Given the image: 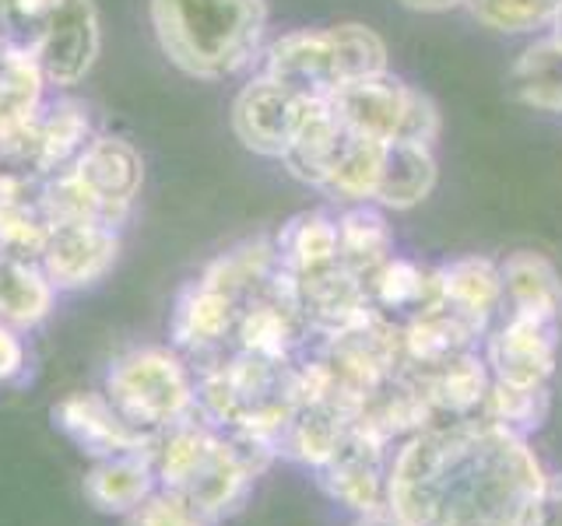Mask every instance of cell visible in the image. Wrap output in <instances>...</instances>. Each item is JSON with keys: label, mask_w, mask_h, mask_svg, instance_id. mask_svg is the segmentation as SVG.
<instances>
[{"label": "cell", "mask_w": 562, "mask_h": 526, "mask_svg": "<svg viewBox=\"0 0 562 526\" xmlns=\"http://www.w3.org/2000/svg\"><path fill=\"white\" fill-rule=\"evenodd\" d=\"M25 373H29V351L22 333L0 323V386L22 382Z\"/></svg>", "instance_id": "obj_38"}, {"label": "cell", "mask_w": 562, "mask_h": 526, "mask_svg": "<svg viewBox=\"0 0 562 526\" xmlns=\"http://www.w3.org/2000/svg\"><path fill=\"white\" fill-rule=\"evenodd\" d=\"M439 137V110L429 95H422L412 88L408 105H404V119H401V130L394 140H404V145H432Z\"/></svg>", "instance_id": "obj_37"}, {"label": "cell", "mask_w": 562, "mask_h": 526, "mask_svg": "<svg viewBox=\"0 0 562 526\" xmlns=\"http://www.w3.org/2000/svg\"><path fill=\"white\" fill-rule=\"evenodd\" d=\"M274 250H278V263L289 274L327 267V263L338 260V221L327 218L324 210L295 215L274 236Z\"/></svg>", "instance_id": "obj_30"}, {"label": "cell", "mask_w": 562, "mask_h": 526, "mask_svg": "<svg viewBox=\"0 0 562 526\" xmlns=\"http://www.w3.org/2000/svg\"><path fill=\"white\" fill-rule=\"evenodd\" d=\"M85 499L102 516H134L158 491V473L151 449L116 453L92 460L85 473Z\"/></svg>", "instance_id": "obj_17"}, {"label": "cell", "mask_w": 562, "mask_h": 526, "mask_svg": "<svg viewBox=\"0 0 562 526\" xmlns=\"http://www.w3.org/2000/svg\"><path fill=\"white\" fill-rule=\"evenodd\" d=\"M99 46L102 32L92 0H60L32 49V57L40 64L46 84L70 88L92 70Z\"/></svg>", "instance_id": "obj_9"}, {"label": "cell", "mask_w": 562, "mask_h": 526, "mask_svg": "<svg viewBox=\"0 0 562 526\" xmlns=\"http://www.w3.org/2000/svg\"><path fill=\"white\" fill-rule=\"evenodd\" d=\"M263 78L285 84L289 92L306 99H327L330 92H338L345 78L330 28H303L281 35L263 57Z\"/></svg>", "instance_id": "obj_11"}, {"label": "cell", "mask_w": 562, "mask_h": 526, "mask_svg": "<svg viewBox=\"0 0 562 526\" xmlns=\"http://www.w3.org/2000/svg\"><path fill=\"white\" fill-rule=\"evenodd\" d=\"M485 333H488L485 320L439 298L436 306L401 320L404 362L418 368L443 365L457 355H464V351H479V341H485Z\"/></svg>", "instance_id": "obj_14"}, {"label": "cell", "mask_w": 562, "mask_h": 526, "mask_svg": "<svg viewBox=\"0 0 562 526\" xmlns=\"http://www.w3.org/2000/svg\"><path fill=\"white\" fill-rule=\"evenodd\" d=\"M408 95H412V88L383 70V75L356 78L341 84L338 92L327 95V105L351 137L394 140L401 130Z\"/></svg>", "instance_id": "obj_15"}, {"label": "cell", "mask_w": 562, "mask_h": 526, "mask_svg": "<svg viewBox=\"0 0 562 526\" xmlns=\"http://www.w3.org/2000/svg\"><path fill=\"white\" fill-rule=\"evenodd\" d=\"M250 491H254V478L236 464V456L228 453L225 432H222L218 446L211 449L207 460L183 481V488H176V495L204 519V526H211L239 513L243 502L250 499Z\"/></svg>", "instance_id": "obj_18"}, {"label": "cell", "mask_w": 562, "mask_h": 526, "mask_svg": "<svg viewBox=\"0 0 562 526\" xmlns=\"http://www.w3.org/2000/svg\"><path fill=\"white\" fill-rule=\"evenodd\" d=\"M552 39L555 43H562V8L555 11V18H552Z\"/></svg>", "instance_id": "obj_42"}, {"label": "cell", "mask_w": 562, "mask_h": 526, "mask_svg": "<svg viewBox=\"0 0 562 526\" xmlns=\"http://www.w3.org/2000/svg\"><path fill=\"white\" fill-rule=\"evenodd\" d=\"M70 172L78 175L81 186L105 207V215L120 225L127 218V210L145 180V162L134 145H127L123 137H105L95 134L88 140V148L78 155V162L70 165Z\"/></svg>", "instance_id": "obj_13"}, {"label": "cell", "mask_w": 562, "mask_h": 526, "mask_svg": "<svg viewBox=\"0 0 562 526\" xmlns=\"http://www.w3.org/2000/svg\"><path fill=\"white\" fill-rule=\"evenodd\" d=\"M292 288H295V302L303 309L313 338H330V333L351 327L373 309L369 285L348 267H341L338 260L306 274H292Z\"/></svg>", "instance_id": "obj_12"}, {"label": "cell", "mask_w": 562, "mask_h": 526, "mask_svg": "<svg viewBox=\"0 0 562 526\" xmlns=\"http://www.w3.org/2000/svg\"><path fill=\"white\" fill-rule=\"evenodd\" d=\"M102 393L134 428L158 435L176 421L190 418L198 379L176 347H131L105 368Z\"/></svg>", "instance_id": "obj_3"}, {"label": "cell", "mask_w": 562, "mask_h": 526, "mask_svg": "<svg viewBox=\"0 0 562 526\" xmlns=\"http://www.w3.org/2000/svg\"><path fill=\"white\" fill-rule=\"evenodd\" d=\"M131 519L134 526H204V519L193 513L176 491H166V488H158Z\"/></svg>", "instance_id": "obj_36"}, {"label": "cell", "mask_w": 562, "mask_h": 526, "mask_svg": "<svg viewBox=\"0 0 562 526\" xmlns=\"http://www.w3.org/2000/svg\"><path fill=\"white\" fill-rule=\"evenodd\" d=\"M436 186V158L426 145H404L386 140L380 158V180L373 201L394 210H408L422 204Z\"/></svg>", "instance_id": "obj_22"}, {"label": "cell", "mask_w": 562, "mask_h": 526, "mask_svg": "<svg viewBox=\"0 0 562 526\" xmlns=\"http://www.w3.org/2000/svg\"><path fill=\"white\" fill-rule=\"evenodd\" d=\"M531 526H562V473H549L544 478Z\"/></svg>", "instance_id": "obj_39"}, {"label": "cell", "mask_w": 562, "mask_h": 526, "mask_svg": "<svg viewBox=\"0 0 562 526\" xmlns=\"http://www.w3.org/2000/svg\"><path fill=\"white\" fill-rule=\"evenodd\" d=\"M544 478L527 435L485 414L439 418L394 446L386 516L397 526H531Z\"/></svg>", "instance_id": "obj_1"}, {"label": "cell", "mask_w": 562, "mask_h": 526, "mask_svg": "<svg viewBox=\"0 0 562 526\" xmlns=\"http://www.w3.org/2000/svg\"><path fill=\"white\" fill-rule=\"evenodd\" d=\"M482 414L509 432L531 438V432H538L552 414V390L549 386H506L492 379Z\"/></svg>", "instance_id": "obj_32"}, {"label": "cell", "mask_w": 562, "mask_h": 526, "mask_svg": "<svg viewBox=\"0 0 562 526\" xmlns=\"http://www.w3.org/2000/svg\"><path fill=\"white\" fill-rule=\"evenodd\" d=\"M369 298H373L380 312L394 316V320H408V316L429 309L443 298L439 267H422L415 260L391 256L369 277Z\"/></svg>", "instance_id": "obj_23"}, {"label": "cell", "mask_w": 562, "mask_h": 526, "mask_svg": "<svg viewBox=\"0 0 562 526\" xmlns=\"http://www.w3.org/2000/svg\"><path fill=\"white\" fill-rule=\"evenodd\" d=\"M356 526H397L391 516H386V508H383V513H369V516H359L356 519Z\"/></svg>", "instance_id": "obj_41"}, {"label": "cell", "mask_w": 562, "mask_h": 526, "mask_svg": "<svg viewBox=\"0 0 562 526\" xmlns=\"http://www.w3.org/2000/svg\"><path fill=\"white\" fill-rule=\"evenodd\" d=\"M49 418H53V428H57L67 443H75L85 456H92V460L116 456V453H140V449H151L155 443V435L134 428L102 390H75L60 397L49 408Z\"/></svg>", "instance_id": "obj_8"}, {"label": "cell", "mask_w": 562, "mask_h": 526, "mask_svg": "<svg viewBox=\"0 0 562 526\" xmlns=\"http://www.w3.org/2000/svg\"><path fill=\"white\" fill-rule=\"evenodd\" d=\"M439 285H443V302L464 309L479 320L492 323L506 302L503 291V267L488 256H461L439 267Z\"/></svg>", "instance_id": "obj_27"}, {"label": "cell", "mask_w": 562, "mask_h": 526, "mask_svg": "<svg viewBox=\"0 0 562 526\" xmlns=\"http://www.w3.org/2000/svg\"><path fill=\"white\" fill-rule=\"evenodd\" d=\"M351 428V418L334 403H299L289 425L278 435V449L285 460H295L310 470H321Z\"/></svg>", "instance_id": "obj_20"}, {"label": "cell", "mask_w": 562, "mask_h": 526, "mask_svg": "<svg viewBox=\"0 0 562 526\" xmlns=\"http://www.w3.org/2000/svg\"><path fill=\"white\" fill-rule=\"evenodd\" d=\"M239 320V306L225 291L211 288L207 281H190L176 295L169 316V344L180 351L187 362H215L225 351H233V333ZM190 365V368H198Z\"/></svg>", "instance_id": "obj_7"}, {"label": "cell", "mask_w": 562, "mask_h": 526, "mask_svg": "<svg viewBox=\"0 0 562 526\" xmlns=\"http://www.w3.org/2000/svg\"><path fill=\"white\" fill-rule=\"evenodd\" d=\"M422 379H426L436 418L482 414V403L492 390V373L485 365V355H479V351H464V355H457L443 365L422 368Z\"/></svg>", "instance_id": "obj_21"}, {"label": "cell", "mask_w": 562, "mask_h": 526, "mask_svg": "<svg viewBox=\"0 0 562 526\" xmlns=\"http://www.w3.org/2000/svg\"><path fill=\"white\" fill-rule=\"evenodd\" d=\"M348 140H351V134L341 127V119L330 113L327 99H316L281 162L289 165V172L295 175V180L324 190V183L330 180V172H334V165H338V158H341Z\"/></svg>", "instance_id": "obj_19"}, {"label": "cell", "mask_w": 562, "mask_h": 526, "mask_svg": "<svg viewBox=\"0 0 562 526\" xmlns=\"http://www.w3.org/2000/svg\"><path fill=\"white\" fill-rule=\"evenodd\" d=\"M57 288L40 260H0V323L25 333L35 330L57 302Z\"/></svg>", "instance_id": "obj_24"}, {"label": "cell", "mask_w": 562, "mask_h": 526, "mask_svg": "<svg viewBox=\"0 0 562 526\" xmlns=\"http://www.w3.org/2000/svg\"><path fill=\"white\" fill-rule=\"evenodd\" d=\"M391 446L383 443L380 435H373L369 428L356 425L345 435V443L338 446V453L330 460L313 470L321 488L327 495L351 508L356 516H369V513H383L386 508V473H391Z\"/></svg>", "instance_id": "obj_5"}, {"label": "cell", "mask_w": 562, "mask_h": 526, "mask_svg": "<svg viewBox=\"0 0 562 526\" xmlns=\"http://www.w3.org/2000/svg\"><path fill=\"white\" fill-rule=\"evenodd\" d=\"M4 53H8V46H4V39H0V60H4Z\"/></svg>", "instance_id": "obj_43"}, {"label": "cell", "mask_w": 562, "mask_h": 526, "mask_svg": "<svg viewBox=\"0 0 562 526\" xmlns=\"http://www.w3.org/2000/svg\"><path fill=\"white\" fill-rule=\"evenodd\" d=\"M482 25L496 32H531L552 25L562 0H464Z\"/></svg>", "instance_id": "obj_34"}, {"label": "cell", "mask_w": 562, "mask_h": 526, "mask_svg": "<svg viewBox=\"0 0 562 526\" xmlns=\"http://www.w3.org/2000/svg\"><path fill=\"white\" fill-rule=\"evenodd\" d=\"M151 28L166 57L190 78L222 81L254 64L268 4L263 0H151Z\"/></svg>", "instance_id": "obj_2"}, {"label": "cell", "mask_w": 562, "mask_h": 526, "mask_svg": "<svg viewBox=\"0 0 562 526\" xmlns=\"http://www.w3.org/2000/svg\"><path fill=\"white\" fill-rule=\"evenodd\" d=\"M278 271H281V263H278L274 239H254L222 253L218 260H211L201 281H207L211 288L225 291L236 306H243L246 298H254L260 288H268V281Z\"/></svg>", "instance_id": "obj_29"}, {"label": "cell", "mask_w": 562, "mask_h": 526, "mask_svg": "<svg viewBox=\"0 0 562 526\" xmlns=\"http://www.w3.org/2000/svg\"><path fill=\"white\" fill-rule=\"evenodd\" d=\"M509 92L541 113H562V43L541 39L520 53L509 70Z\"/></svg>", "instance_id": "obj_31"}, {"label": "cell", "mask_w": 562, "mask_h": 526, "mask_svg": "<svg viewBox=\"0 0 562 526\" xmlns=\"http://www.w3.org/2000/svg\"><path fill=\"white\" fill-rule=\"evenodd\" d=\"M313 102L316 99L295 95L285 84L260 75L236 95L233 130L243 140V148H250L263 158H285L306 113L313 110Z\"/></svg>", "instance_id": "obj_6"}, {"label": "cell", "mask_w": 562, "mask_h": 526, "mask_svg": "<svg viewBox=\"0 0 562 526\" xmlns=\"http://www.w3.org/2000/svg\"><path fill=\"white\" fill-rule=\"evenodd\" d=\"M394 256V232L376 207H351L338 218V263L369 285L386 260Z\"/></svg>", "instance_id": "obj_28"}, {"label": "cell", "mask_w": 562, "mask_h": 526, "mask_svg": "<svg viewBox=\"0 0 562 526\" xmlns=\"http://www.w3.org/2000/svg\"><path fill=\"white\" fill-rule=\"evenodd\" d=\"M60 0H0V39L8 49L32 53Z\"/></svg>", "instance_id": "obj_35"}, {"label": "cell", "mask_w": 562, "mask_h": 526, "mask_svg": "<svg viewBox=\"0 0 562 526\" xmlns=\"http://www.w3.org/2000/svg\"><path fill=\"white\" fill-rule=\"evenodd\" d=\"M92 119L81 102H57L43 116L35 113V145H32V169L60 172L78 162V155L92 140Z\"/></svg>", "instance_id": "obj_26"}, {"label": "cell", "mask_w": 562, "mask_h": 526, "mask_svg": "<svg viewBox=\"0 0 562 526\" xmlns=\"http://www.w3.org/2000/svg\"><path fill=\"white\" fill-rule=\"evenodd\" d=\"M120 256V232L102 221L53 225V232L40 253V267L57 291L92 288L113 271Z\"/></svg>", "instance_id": "obj_10"}, {"label": "cell", "mask_w": 562, "mask_h": 526, "mask_svg": "<svg viewBox=\"0 0 562 526\" xmlns=\"http://www.w3.org/2000/svg\"><path fill=\"white\" fill-rule=\"evenodd\" d=\"M499 267H503V291L509 309L562 320V277L552 260H544L541 253L531 250H517Z\"/></svg>", "instance_id": "obj_25"}, {"label": "cell", "mask_w": 562, "mask_h": 526, "mask_svg": "<svg viewBox=\"0 0 562 526\" xmlns=\"http://www.w3.org/2000/svg\"><path fill=\"white\" fill-rule=\"evenodd\" d=\"M401 4L412 11H450L457 4H464V0H401Z\"/></svg>", "instance_id": "obj_40"}, {"label": "cell", "mask_w": 562, "mask_h": 526, "mask_svg": "<svg viewBox=\"0 0 562 526\" xmlns=\"http://www.w3.org/2000/svg\"><path fill=\"white\" fill-rule=\"evenodd\" d=\"M432 421L439 418L429 400L426 379H422V368L408 362H404L356 414V425L380 435L386 446H401L404 438L418 435L426 425H432Z\"/></svg>", "instance_id": "obj_16"}, {"label": "cell", "mask_w": 562, "mask_h": 526, "mask_svg": "<svg viewBox=\"0 0 562 526\" xmlns=\"http://www.w3.org/2000/svg\"><path fill=\"white\" fill-rule=\"evenodd\" d=\"M383 145L386 140H369V137H351L338 165H334L330 180L324 183V190L334 201H373V190L380 180V158H383Z\"/></svg>", "instance_id": "obj_33"}, {"label": "cell", "mask_w": 562, "mask_h": 526, "mask_svg": "<svg viewBox=\"0 0 562 526\" xmlns=\"http://www.w3.org/2000/svg\"><path fill=\"white\" fill-rule=\"evenodd\" d=\"M559 323L549 316L514 312L485 333V365L506 386H549L559 365Z\"/></svg>", "instance_id": "obj_4"}]
</instances>
